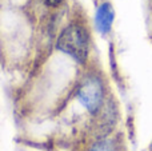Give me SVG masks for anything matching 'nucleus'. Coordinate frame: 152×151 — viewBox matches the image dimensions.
<instances>
[{
  "label": "nucleus",
  "instance_id": "nucleus-1",
  "mask_svg": "<svg viewBox=\"0 0 152 151\" xmlns=\"http://www.w3.org/2000/svg\"><path fill=\"white\" fill-rule=\"evenodd\" d=\"M56 48L69 55L77 63H86L89 52V36L87 29L79 23H71L59 35Z\"/></svg>",
  "mask_w": 152,
  "mask_h": 151
},
{
  "label": "nucleus",
  "instance_id": "nucleus-2",
  "mask_svg": "<svg viewBox=\"0 0 152 151\" xmlns=\"http://www.w3.org/2000/svg\"><path fill=\"white\" fill-rule=\"evenodd\" d=\"M77 99L91 114H96L104 99V86L100 78L96 75L84 78L77 88Z\"/></svg>",
  "mask_w": 152,
  "mask_h": 151
},
{
  "label": "nucleus",
  "instance_id": "nucleus-3",
  "mask_svg": "<svg viewBox=\"0 0 152 151\" xmlns=\"http://www.w3.org/2000/svg\"><path fill=\"white\" fill-rule=\"evenodd\" d=\"M115 19V11L110 1H103L97 7L96 13H95V24L100 34L105 35L111 31Z\"/></svg>",
  "mask_w": 152,
  "mask_h": 151
},
{
  "label": "nucleus",
  "instance_id": "nucleus-4",
  "mask_svg": "<svg viewBox=\"0 0 152 151\" xmlns=\"http://www.w3.org/2000/svg\"><path fill=\"white\" fill-rule=\"evenodd\" d=\"M89 151H115V146L110 141H102L95 143Z\"/></svg>",
  "mask_w": 152,
  "mask_h": 151
},
{
  "label": "nucleus",
  "instance_id": "nucleus-5",
  "mask_svg": "<svg viewBox=\"0 0 152 151\" xmlns=\"http://www.w3.org/2000/svg\"><path fill=\"white\" fill-rule=\"evenodd\" d=\"M44 3L48 5V7H58L63 3V0H44Z\"/></svg>",
  "mask_w": 152,
  "mask_h": 151
},
{
  "label": "nucleus",
  "instance_id": "nucleus-6",
  "mask_svg": "<svg viewBox=\"0 0 152 151\" xmlns=\"http://www.w3.org/2000/svg\"><path fill=\"white\" fill-rule=\"evenodd\" d=\"M150 151H152V142H151V146H150Z\"/></svg>",
  "mask_w": 152,
  "mask_h": 151
},
{
  "label": "nucleus",
  "instance_id": "nucleus-7",
  "mask_svg": "<svg viewBox=\"0 0 152 151\" xmlns=\"http://www.w3.org/2000/svg\"><path fill=\"white\" fill-rule=\"evenodd\" d=\"M151 3H152V0H151Z\"/></svg>",
  "mask_w": 152,
  "mask_h": 151
}]
</instances>
